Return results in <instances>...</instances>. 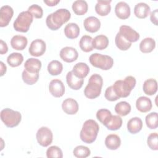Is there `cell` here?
<instances>
[{"mask_svg":"<svg viewBox=\"0 0 158 158\" xmlns=\"http://www.w3.org/2000/svg\"><path fill=\"white\" fill-rule=\"evenodd\" d=\"M14 14L13 9L8 6L5 5L0 9V27H4L8 25Z\"/></svg>","mask_w":158,"mask_h":158,"instance_id":"12","label":"cell"},{"mask_svg":"<svg viewBox=\"0 0 158 158\" xmlns=\"http://www.w3.org/2000/svg\"><path fill=\"white\" fill-rule=\"evenodd\" d=\"M156 47V41L152 38H146L143 39L139 44V49L143 53L152 52Z\"/></svg>","mask_w":158,"mask_h":158,"instance_id":"29","label":"cell"},{"mask_svg":"<svg viewBox=\"0 0 158 158\" xmlns=\"http://www.w3.org/2000/svg\"><path fill=\"white\" fill-rule=\"evenodd\" d=\"M0 65H1V76H3L6 72L7 67L2 61L0 62Z\"/></svg>","mask_w":158,"mask_h":158,"instance_id":"48","label":"cell"},{"mask_svg":"<svg viewBox=\"0 0 158 158\" xmlns=\"http://www.w3.org/2000/svg\"><path fill=\"white\" fill-rule=\"evenodd\" d=\"M62 110L69 115L75 114L78 110V104L76 100L72 98L65 99L62 104Z\"/></svg>","mask_w":158,"mask_h":158,"instance_id":"16","label":"cell"},{"mask_svg":"<svg viewBox=\"0 0 158 158\" xmlns=\"http://www.w3.org/2000/svg\"><path fill=\"white\" fill-rule=\"evenodd\" d=\"M136 107L141 112H147L149 111L152 107L151 100L146 96H140L136 101Z\"/></svg>","mask_w":158,"mask_h":158,"instance_id":"20","label":"cell"},{"mask_svg":"<svg viewBox=\"0 0 158 158\" xmlns=\"http://www.w3.org/2000/svg\"><path fill=\"white\" fill-rule=\"evenodd\" d=\"M157 13H158L157 9H155L151 13V16H150L151 21L155 25H157Z\"/></svg>","mask_w":158,"mask_h":158,"instance_id":"45","label":"cell"},{"mask_svg":"<svg viewBox=\"0 0 158 158\" xmlns=\"http://www.w3.org/2000/svg\"><path fill=\"white\" fill-rule=\"evenodd\" d=\"M80 33V28L75 23H69L64 28V34L69 39L77 38Z\"/></svg>","mask_w":158,"mask_h":158,"instance_id":"28","label":"cell"},{"mask_svg":"<svg viewBox=\"0 0 158 158\" xmlns=\"http://www.w3.org/2000/svg\"><path fill=\"white\" fill-rule=\"evenodd\" d=\"M111 1L98 0L96 6L95 10L96 13L101 16H106L109 14L111 10Z\"/></svg>","mask_w":158,"mask_h":158,"instance_id":"22","label":"cell"},{"mask_svg":"<svg viewBox=\"0 0 158 158\" xmlns=\"http://www.w3.org/2000/svg\"><path fill=\"white\" fill-rule=\"evenodd\" d=\"M130 104L126 101H121L117 103L115 106V112L120 116H125L131 111Z\"/></svg>","mask_w":158,"mask_h":158,"instance_id":"35","label":"cell"},{"mask_svg":"<svg viewBox=\"0 0 158 158\" xmlns=\"http://www.w3.org/2000/svg\"><path fill=\"white\" fill-rule=\"evenodd\" d=\"M104 96L106 99L109 101H115L120 98L114 92L112 86L107 88V89L105 91Z\"/></svg>","mask_w":158,"mask_h":158,"instance_id":"44","label":"cell"},{"mask_svg":"<svg viewBox=\"0 0 158 158\" xmlns=\"http://www.w3.org/2000/svg\"><path fill=\"white\" fill-rule=\"evenodd\" d=\"M60 2V0H44V2L48 6H54L57 5Z\"/></svg>","mask_w":158,"mask_h":158,"instance_id":"47","label":"cell"},{"mask_svg":"<svg viewBox=\"0 0 158 158\" xmlns=\"http://www.w3.org/2000/svg\"><path fill=\"white\" fill-rule=\"evenodd\" d=\"M73 154L76 157L86 158L90 155L91 151L88 147L80 145L74 148L73 151Z\"/></svg>","mask_w":158,"mask_h":158,"instance_id":"39","label":"cell"},{"mask_svg":"<svg viewBox=\"0 0 158 158\" xmlns=\"http://www.w3.org/2000/svg\"><path fill=\"white\" fill-rule=\"evenodd\" d=\"M36 136L38 143L43 147H47L50 145L53 139L52 132L46 127H42L38 129Z\"/></svg>","mask_w":158,"mask_h":158,"instance_id":"8","label":"cell"},{"mask_svg":"<svg viewBox=\"0 0 158 158\" xmlns=\"http://www.w3.org/2000/svg\"><path fill=\"white\" fill-rule=\"evenodd\" d=\"M99 130V125L95 120L92 119L86 120L80 131V137L81 140L88 144L93 143L97 138Z\"/></svg>","mask_w":158,"mask_h":158,"instance_id":"2","label":"cell"},{"mask_svg":"<svg viewBox=\"0 0 158 158\" xmlns=\"http://www.w3.org/2000/svg\"><path fill=\"white\" fill-rule=\"evenodd\" d=\"M136 85V79L132 76H127L123 80H117L112 85L115 94L120 98L128 97Z\"/></svg>","mask_w":158,"mask_h":158,"instance_id":"3","label":"cell"},{"mask_svg":"<svg viewBox=\"0 0 158 158\" xmlns=\"http://www.w3.org/2000/svg\"><path fill=\"white\" fill-rule=\"evenodd\" d=\"M27 38L22 35H15L10 40V45L12 48L15 50H23L27 45Z\"/></svg>","mask_w":158,"mask_h":158,"instance_id":"23","label":"cell"},{"mask_svg":"<svg viewBox=\"0 0 158 158\" xmlns=\"http://www.w3.org/2000/svg\"><path fill=\"white\" fill-rule=\"evenodd\" d=\"M63 69L62 63L57 60L51 61L48 65V71L51 75H58L61 73Z\"/></svg>","mask_w":158,"mask_h":158,"instance_id":"34","label":"cell"},{"mask_svg":"<svg viewBox=\"0 0 158 158\" xmlns=\"http://www.w3.org/2000/svg\"><path fill=\"white\" fill-rule=\"evenodd\" d=\"M23 61V57L22 54L19 52H12L9 55L7 58L8 64L12 67H16L20 65Z\"/></svg>","mask_w":158,"mask_h":158,"instance_id":"33","label":"cell"},{"mask_svg":"<svg viewBox=\"0 0 158 158\" xmlns=\"http://www.w3.org/2000/svg\"><path fill=\"white\" fill-rule=\"evenodd\" d=\"M102 84L103 80L100 75L97 73L92 75L84 89L85 96L89 99H94L98 97L101 94Z\"/></svg>","mask_w":158,"mask_h":158,"instance_id":"4","label":"cell"},{"mask_svg":"<svg viewBox=\"0 0 158 158\" xmlns=\"http://www.w3.org/2000/svg\"><path fill=\"white\" fill-rule=\"evenodd\" d=\"M89 60L93 66L104 70L110 69L114 64V60L110 56L99 53L92 54L89 57Z\"/></svg>","mask_w":158,"mask_h":158,"instance_id":"5","label":"cell"},{"mask_svg":"<svg viewBox=\"0 0 158 158\" xmlns=\"http://www.w3.org/2000/svg\"><path fill=\"white\" fill-rule=\"evenodd\" d=\"M46 49V43L41 39H36L31 43L28 52L31 56L39 57L45 52Z\"/></svg>","mask_w":158,"mask_h":158,"instance_id":"9","label":"cell"},{"mask_svg":"<svg viewBox=\"0 0 158 158\" xmlns=\"http://www.w3.org/2000/svg\"><path fill=\"white\" fill-rule=\"evenodd\" d=\"M1 119L6 127L13 128L20 123L22 120V115L18 111L6 108L1 111Z\"/></svg>","mask_w":158,"mask_h":158,"instance_id":"6","label":"cell"},{"mask_svg":"<svg viewBox=\"0 0 158 158\" xmlns=\"http://www.w3.org/2000/svg\"><path fill=\"white\" fill-rule=\"evenodd\" d=\"M33 16L28 10L20 12L15 20L13 26L17 31L26 33L28 31L33 22Z\"/></svg>","mask_w":158,"mask_h":158,"instance_id":"7","label":"cell"},{"mask_svg":"<svg viewBox=\"0 0 158 158\" xmlns=\"http://www.w3.org/2000/svg\"><path fill=\"white\" fill-rule=\"evenodd\" d=\"M158 116L157 113L156 112H151L146 116L145 121L147 127L150 129H156L158 127Z\"/></svg>","mask_w":158,"mask_h":158,"instance_id":"38","label":"cell"},{"mask_svg":"<svg viewBox=\"0 0 158 158\" xmlns=\"http://www.w3.org/2000/svg\"><path fill=\"white\" fill-rule=\"evenodd\" d=\"M72 9L74 13L78 15H82L88 11V4L84 0H77L73 2Z\"/></svg>","mask_w":158,"mask_h":158,"instance_id":"30","label":"cell"},{"mask_svg":"<svg viewBox=\"0 0 158 158\" xmlns=\"http://www.w3.org/2000/svg\"><path fill=\"white\" fill-rule=\"evenodd\" d=\"M119 33L129 42H136L139 38V34L128 25H122L119 29Z\"/></svg>","mask_w":158,"mask_h":158,"instance_id":"11","label":"cell"},{"mask_svg":"<svg viewBox=\"0 0 158 158\" xmlns=\"http://www.w3.org/2000/svg\"><path fill=\"white\" fill-rule=\"evenodd\" d=\"M115 43L117 47L122 51L128 50L131 46V43L128 41L119 32L115 36Z\"/></svg>","mask_w":158,"mask_h":158,"instance_id":"36","label":"cell"},{"mask_svg":"<svg viewBox=\"0 0 158 158\" xmlns=\"http://www.w3.org/2000/svg\"><path fill=\"white\" fill-rule=\"evenodd\" d=\"M66 81L68 86L74 90L80 89L82 87L84 82L83 79L77 77L73 73L72 71H70L67 73L66 75Z\"/></svg>","mask_w":158,"mask_h":158,"instance_id":"17","label":"cell"},{"mask_svg":"<svg viewBox=\"0 0 158 158\" xmlns=\"http://www.w3.org/2000/svg\"><path fill=\"white\" fill-rule=\"evenodd\" d=\"M121 144L120 137L115 134H110L107 136L105 139L106 146L110 150H116Z\"/></svg>","mask_w":158,"mask_h":158,"instance_id":"26","label":"cell"},{"mask_svg":"<svg viewBox=\"0 0 158 158\" xmlns=\"http://www.w3.org/2000/svg\"><path fill=\"white\" fill-rule=\"evenodd\" d=\"M115 13L119 19H127L130 15V7L127 2L120 1L115 5Z\"/></svg>","mask_w":158,"mask_h":158,"instance_id":"14","label":"cell"},{"mask_svg":"<svg viewBox=\"0 0 158 158\" xmlns=\"http://www.w3.org/2000/svg\"><path fill=\"white\" fill-rule=\"evenodd\" d=\"M60 57L64 61L70 63L77 59L78 53L74 48L66 46L60 50Z\"/></svg>","mask_w":158,"mask_h":158,"instance_id":"13","label":"cell"},{"mask_svg":"<svg viewBox=\"0 0 158 158\" xmlns=\"http://www.w3.org/2000/svg\"><path fill=\"white\" fill-rule=\"evenodd\" d=\"M72 72L77 77L83 79L89 73V68L86 63L78 62L73 66Z\"/></svg>","mask_w":158,"mask_h":158,"instance_id":"21","label":"cell"},{"mask_svg":"<svg viewBox=\"0 0 158 158\" xmlns=\"http://www.w3.org/2000/svg\"><path fill=\"white\" fill-rule=\"evenodd\" d=\"M143 128V122L138 117L130 118L127 123L128 131L131 134H136L139 132Z\"/></svg>","mask_w":158,"mask_h":158,"instance_id":"25","label":"cell"},{"mask_svg":"<svg viewBox=\"0 0 158 158\" xmlns=\"http://www.w3.org/2000/svg\"><path fill=\"white\" fill-rule=\"evenodd\" d=\"M147 144L151 149L154 151L158 150V138L157 133H152L148 136Z\"/></svg>","mask_w":158,"mask_h":158,"instance_id":"41","label":"cell"},{"mask_svg":"<svg viewBox=\"0 0 158 158\" xmlns=\"http://www.w3.org/2000/svg\"><path fill=\"white\" fill-rule=\"evenodd\" d=\"M46 156L48 158H62L63 157V154L59 147L52 146L47 149Z\"/></svg>","mask_w":158,"mask_h":158,"instance_id":"40","label":"cell"},{"mask_svg":"<svg viewBox=\"0 0 158 158\" xmlns=\"http://www.w3.org/2000/svg\"><path fill=\"white\" fill-rule=\"evenodd\" d=\"M109 44L108 38L104 35H99L93 39V48L98 50L106 49Z\"/></svg>","mask_w":158,"mask_h":158,"instance_id":"31","label":"cell"},{"mask_svg":"<svg viewBox=\"0 0 158 158\" xmlns=\"http://www.w3.org/2000/svg\"><path fill=\"white\" fill-rule=\"evenodd\" d=\"M79 45L83 51L86 52H90L94 48L93 46V38L89 35H84L81 38Z\"/></svg>","mask_w":158,"mask_h":158,"instance_id":"32","label":"cell"},{"mask_svg":"<svg viewBox=\"0 0 158 158\" xmlns=\"http://www.w3.org/2000/svg\"><path fill=\"white\" fill-rule=\"evenodd\" d=\"M1 44V49H0V54H6L8 51V47L7 46V44L6 42H4L3 40H0Z\"/></svg>","mask_w":158,"mask_h":158,"instance_id":"46","label":"cell"},{"mask_svg":"<svg viewBox=\"0 0 158 158\" xmlns=\"http://www.w3.org/2000/svg\"><path fill=\"white\" fill-rule=\"evenodd\" d=\"M103 125L110 130H118L122 125V119L119 115H111L104 122Z\"/></svg>","mask_w":158,"mask_h":158,"instance_id":"18","label":"cell"},{"mask_svg":"<svg viewBox=\"0 0 158 158\" xmlns=\"http://www.w3.org/2000/svg\"><path fill=\"white\" fill-rule=\"evenodd\" d=\"M28 11H29L36 19H41L43 15V9L38 4H32L30 6L28 9Z\"/></svg>","mask_w":158,"mask_h":158,"instance_id":"42","label":"cell"},{"mask_svg":"<svg viewBox=\"0 0 158 158\" xmlns=\"http://www.w3.org/2000/svg\"><path fill=\"white\" fill-rule=\"evenodd\" d=\"M85 29L90 33L98 31L101 27V22L96 17L90 16L86 18L83 22Z\"/></svg>","mask_w":158,"mask_h":158,"instance_id":"15","label":"cell"},{"mask_svg":"<svg viewBox=\"0 0 158 158\" xmlns=\"http://www.w3.org/2000/svg\"><path fill=\"white\" fill-rule=\"evenodd\" d=\"M71 14L67 9H59L48 15L46 19L48 27L51 30H57L69 21Z\"/></svg>","mask_w":158,"mask_h":158,"instance_id":"1","label":"cell"},{"mask_svg":"<svg viewBox=\"0 0 158 158\" xmlns=\"http://www.w3.org/2000/svg\"><path fill=\"white\" fill-rule=\"evenodd\" d=\"M24 68L25 70H26L29 73H39L41 68V62L38 59L29 58L25 61Z\"/></svg>","mask_w":158,"mask_h":158,"instance_id":"19","label":"cell"},{"mask_svg":"<svg viewBox=\"0 0 158 158\" xmlns=\"http://www.w3.org/2000/svg\"><path fill=\"white\" fill-rule=\"evenodd\" d=\"M49 91L53 96L60 98L62 97L65 93V86L61 80L53 79L49 83Z\"/></svg>","mask_w":158,"mask_h":158,"instance_id":"10","label":"cell"},{"mask_svg":"<svg viewBox=\"0 0 158 158\" xmlns=\"http://www.w3.org/2000/svg\"><path fill=\"white\" fill-rule=\"evenodd\" d=\"M144 93L149 96L154 95L157 91V82L155 79L149 78L144 81L143 86Z\"/></svg>","mask_w":158,"mask_h":158,"instance_id":"27","label":"cell"},{"mask_svg":"<svg viewBox=\"0 0 158 158\" xmlns=\"http://www.w3.org/2000/svg\"><path fill=\"white\" fill-rule=\"evenodd\" d=\"M150 7L144 2H139L136 4L134 8V14L139 19H144L148 16L150 13Z\"/></svg>","mask_w":158,"mask_h":158,"instance_id":"24","label":"cell"},{"mask_svg":"<svg viewBox=\"0 0 158 158\" xmlns=\"http://www.w3.org/2000/svg\"><path fill=\"white\" fill-rule=\"evenodd\" d=\"M112 115L110 110L106 109H101L98 110L96 112V118L98 120L102 123V124L104 122Z\"/></svg>","mask_w":158,"mask_h":158,"instance_id":"43","label":"cell"},{"mask_svg":"<svg viewBox=\"0 0 158 158\" xmlns=\"http://www.w3.org/2000/svg\"><path fill=\"white\" fill-rule=\"evenodd\" d=\"M22 80L27 85H33L37 82L39 78V73H31L27 72L26 70H24L22 74Z\"/></svg>","mask_w":158,"mask_h":158,"instance_id":"37","label":"cell"}]
</instances>
